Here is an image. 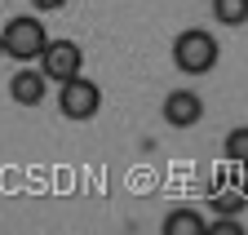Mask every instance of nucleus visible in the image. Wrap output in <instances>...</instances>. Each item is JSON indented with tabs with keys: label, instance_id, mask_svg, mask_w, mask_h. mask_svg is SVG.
<instances>
[{
	"label": "nucleus",
	"instance_id": "nucleus-1",
	"mask_svg": "<svg viewBox=\"0 0 248 235\" xmlns=\"http://www.w3.org/2000/svg\"><path fill=\"white\" fill-rule=\"evenodd\" d=\"M222 58V45L208 27H186V31L173 36V67L182 76H208Z\"/></svg>",
	"mask_w": 248,
	"mask_h": 235
},
{
	"label": "nucleus",
	"instance_id": "nucleus-2",
	"mask_svg": "<svg viewBox=\"0 0 248 235\" xmlns=\"http://www.w3.org/2000/svg\"><path fill=\"white\" fill-rule=\"evenodd\" d=\"M0 45H5V58H18V63H36L40 49L49 45V31L36 14H14L5 27H0Z\"/></svg>",
	"mask_w": 248,
	"mask_h": 235
},
{
	"label": "nucleus",
	"instance_id": "nucleus-3",
	"mask_svg": "<svg viewBox=\"0 0 248 235\" xmlns=\"http://www.w3.org/2000/svg\"><path fill=\"white\" fill-rule=\"evenodd\" d=\"M58 111L67 115V120H76V125L93 120V115L102 111V89H98V80H89L84 71L71 76V80H62V84H58Z\"/></svg>",
	"mask_w": 248,
	"mask_h": 235
},
{
	"label": "nucleus",
	"instance_id": "nucleus-4",
	"mask_svg": "<svg viewBox=\"0 0 248 235\" xmlns=\"http://www.w3.org/2000/svg\"><path fill=\"white\" fill-rule=\"evenodd\" d=\"M36 67H40V76L49 84H62V80H71V76L84 71V49L76 40H49L40 49V58H36Z\"/></svg>",
	"mask_w": 248,
	"mask_h": 235
},
{
	"label": "nucleus",
	"instance_id": "nucleus-5",
	"mask_svg": "<svg viewBox=\"0 0 248 235\" xmlns=\"http://www.w3.org/2000/svg\"><path fill=\"white\" fill-rule=\"evenodd\" d=\"M160 115L169 129H195L204 120V98L191 94V89H169L164 102H160Z\"/></svg>",
	"mask_w": 248,
	"mask_h": 235
},
{
	"label": "nucleus",
	"instance_id": "nucleus-6",
	"mask_svg": "<svg viewBox=\"0 0 248 235\" xmlns=\"http://www.w3.org/2000/svg\"><path fill=\"white\" fill-rule=\"evenodd\" d=\"M9 98H14L18 107H40V102L49 98V80L40 76V67H22V63H18V71H14V80H9Z\"/></svg>",
	"mask_w": 248,
	"mask_h": 235
},
{
	"label": "nucleus",
	"instance_id": "nucleus-7",
	"mask_svg": "<svg viewBox=\"0 0 248 235\" xmlns=\"http://www.w3.org/2000/svg\"><path fill=\"white\" fill-rule=\"evenodd\" d=\"M160 231L164 235H208V218L195 213V209H169Z\"/></svg>",
	"mask_w": 248,
	"mask_h": 235
},
{
	"label": "nucleus",
	"instance_id": "nucleus-8",
	"mask_svg": "<svg viewBox=\"0 0 248 235\" xmlns=\"http://www.w3.org/2000/svg\"><path fill=\"white\" fill-rule=\"evenodd\" d=\"M213 18L222 27H244L248 22V0H213Z\"/></svg>",
	"mask_w": 248,
	"mask_h": 235
},
{
	"label": "nucleus",
	"instance_id": "nucleus-9",
	"mask_svg": "<svg viewBox=\"0 0 248 235\" xmlns=\"http://www.w3.org/2000/svg\"><path fill=\"white\" fill-rule=\"evenodd\" d=\"M222 151H226V160H231V164H248V125H235V129L226 133Z\"/></svg>",
	"mask_w": 248,
	"mask_h": 235
},
{
	"label": "nucleus",
	"instance_id": "nucleus-10",
	"mask_svg": "<svg viewBox=\"0 0 248 235\" xmlns=\"http://www.w3.org/2000/svg\"><path fill=\"white\" fill-rule=\"evenodd\" d=\"M213 209H217V213H235V218H239V213L248 209V195H244L239 187H235V191L217 187V191H213Z\"/></svg>",
	"mask_w": 248,
	"mask_h": 235
},
{
	"label": "nucleus",
	"instance_id": "nucleus-11",
	"mask_svg": "<svg viewBox=\"0 0 248 235\" xmlns=\"http://www.w3.org/2000/svg\"><path fill=\"white\" fill-rule=\"evenodd\" d=\"M208 231H217V235H239L244 222H239L235 213H222V218H213V222H208Z\"/></svg>",
	"mask_w": 248,
	"mask_h": 235
},
{
	"label": "nucleus",
	"instance_id": "nucleus-12",
	"mask_svg": "<svg viewBox=\"0 0 248 235\" xmlns=\"http://www.w3.org/2000/svg\"><path fill=\"white\" fill-rule=\"evenodd\" d=\"M31 9L36 14H58V9H67V0H31Z\"/></svg>",
	"mask_w": 248,
	"mask_h": 235
},
{
	"label": "nucleus",
	"instance_id": "nucleus-13",
	"mask_svg": "<svg viewBox=\"0 0 248 235\" xmlns=\"http://www.w3.org/2000/svg\"><path fill=\"white\" fill-rule=\"evenodd\" d=\"M0 58H5V45H0Z\"/></svg>",
	"mask_w": 248,
	"mask_h": 235
}]
</instances>
